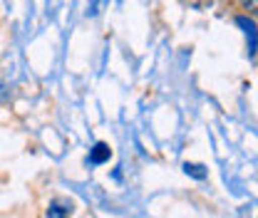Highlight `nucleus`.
<instances>
[{
    "mask_svg": "<svg viewBox=\"0 0 258 218\" xmlns=\"http://www.w3.org/2000/svg\"><path fill=\"white\" fill-rule=\"evenodd\" d=\"M72 213V203L70 201H52L50 208H47V218H67Z\"/></svg>",
    "mask_w": 258,
    "mask_h": 218,
    "instance_id": "7ed1b4c3",
    "label": "nucleus"
},
{
    "mask_svg": "<svg viewBox=\"0 0 258 218\" xmlns=\"http://www.w3.org/2000/svg\"><path fill=\"white\" fill-rule=\"evenodd\" d=\"M236 23H238V28L246 32V45H248V57H253L258 50V28L256 23L251 20V18H246V15H241V18H236Z\"/></svg>",
    "mask_w": 258,
    "mask_h": 218,
    "instance_id": "f257e3e1",
    "label": "nucleus"
},
{
    "mask_svg": "<svg viewBox=\"0 0 258 218\" xmlns=\"http://www.w3.org/2000/svg\"><path fill=\"white\" fill-rule=\"evenodd\" d=\"M248 5H251V8H256V10H258V0H248Z\"/></svg>",
    "mask_w": 258,
    "mask_h": 218,
    "instance_id": "39448f33",
    "label": "nucleus"
},
{
    "mask_svg": "<svg viewBox=\"0 0 258 218\" xmlns=\"http://www.w3.org/2000/svg\"><path fill=\"white\" fill-rule=\"evenodd\" d=\"M3 90H5V87L0 85V99H5V92H3Z\"/></svg>",
    "mask_w": 258,
    "mask_h": 218,
    "instance_id": "423d86ee",
    "label": "nucleus"
},
{
    "mask_svg": "<svg viewBox=\"0 0 258 218\" xmlns=\"http://www.w3.org/2000/svg\"><path fill=\"white\" fill-rule=\"evenodd\" d=\"M184 171L189 174V176H194V179H199V181H204L206 176H209V171H206V166L204 164H184Z\"/></svg>",
    "mask_w": 258,
    "mask_h": 218,
    "instance_id": "20e7f679",
    "label": "nucleus"
},
{
    "mask_svg": "<svg viewBox=\"0 0 258 218\" xmlns=\"http://www.w3.org/2000/svg\"><path fill=\"white\" fill-rule=\"evenodd\" d=\"M109 156H112V149H109V144H104V141H97L95 147L90 149V164H95V166H99V164H104V161H109Z\"/></svg>",
    "mask_w": 258,
    "mask_h": 218,
    "instance_id": "f03ea898",
    "label": "nucleus"
}]
</instances>
